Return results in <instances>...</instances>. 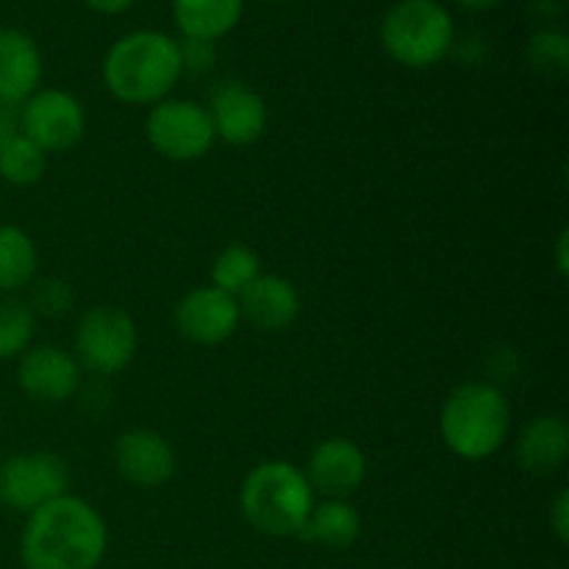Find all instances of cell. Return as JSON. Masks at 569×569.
I'll return each mask as SVG.
<instances>
[{"label": "cell", "mask_w": 569, "mask_h": 569, "mask_svg": "<svg viewBox=\"0 0 569 569\" xmlns=\"http://www.w3.org/2000/svg\"><path fill=\"white\" fill-rule=\"evenodd\" d=\"M109 550V526L89 500L61 495L31 511L22 528L26 569H98Z\"/></svg>", "instance_id": "1"}, {"label": "cell", "mask_w": 569, "mask_h": 569, "mask_svg": "<svg viewBox=\"0 0 569 569\" xmlns=\"http://www.w3.org/2000/svg\"><path fill=\"white\" fill-rule=\"evenodd\" d=\"M183 76L181 42L156 28L126 33L103 59V83L120 103L156 106Z\"/></svg>", "instance_id": "2"}, {"label": "cell", "mask_w": 569, "mask_h": 569, "mask_svg": "<svg viewBox=\"0 0 569 569\" xmlns=\"http://www.w3.org/2000/svg\"><path fill=\"white\" fill-rule=\"evenodd\" d=\"M315 503L317 495L303 467L287 459L256 465L239 489V509L248 526L272 539L300 537Z\"/></svg>", "instance_id": "3"}, {"label": "cell", "mask_w": 569, "mask_h": 569, "mask_svg": "<svg viewBox=\"0 0 569 569\" xmlns=\"http://www.w3.org/2000/svg\"><path fill=\"white\" fill-rule=\"evenodd\" d=\"M511 403L492 381H465L439 409V433L453 456L465 461L492 459L511 433Z\"/></svg>", "instance_id": "4"}, {"label": "cell", "mask_w": 569, "mask_h": 569, "mask_svg": "<svg viewBox=\"0 0 569 569\" xmlns=\"http://www.w3.org/2000/svg\"><path fill=\"white\" fill-rule=\"evenodd\" d=\"M378 39L392 61L409 70H428L450 56L456 22L439 0H398L383 11Z\"/></svg>", "instance_id": "5"}, {"label": "cell", "mask_w": 569, "mask_h": 569, "mask_svg": "<svg viewBox=\"0 0 569 569\" xmlns=\"http://www.w3.org/2000/svg\"><path fill=\"white\" fill-rule=\"evenodd\" d=\"M139 350V328L120 306H92L83 311L72 339V356L81 370L94 376H117Z\"/></svg>", "instance_id": "6"}, {"label": "cell", "mask_w": 569, "mask_h": 569, "mask_svg": "<svg viewBox=\"0 0 569 569\" xmlns=\"http://www.w3.org/2000/svg\"><path fill=\"white\" fill-rule=\"evenodd\" d=\"M144 137L156 153L178 164L206 159L217 142L209 109L187 98H164L150 106Z\"/></svg>", "instance_id": "7"}, {"label": "cell", "mask_w": 569, "mask_h": 569, "mask_svg": "<svg viewBox=\"0 0 569 569\" xmlns=\"http://www.w3.org/2000/svg\"><path fill=\"white\" fill-rule=\"evenodd\" d=\"M70 492V470L64 459L48 450L9 456L0 465V503L20 515L42 509Z\"/></svg>", "instance_id": "8"}, {"label": "cell", "mask_w": 569, "mask_h": 569, "mask_svg": "<svg viewBox=\"0 0 569 569\" xmlns=\"http://www.w3.org/2000/svg\"><path fill=\"white\" fill-rule=\"evenodd\" d=\"M20 133L44 153H70L87 137V109L67 89H37L20 106Z\"/></svg>", "instance_id": "9"}, {"label": "cell", "mask_w": 569, "mask_h": 569, "mask_svg": "<svg viewBox=\"0 0 569 569\" xmlns=\"http://www.w3.org/2000/svg\"><path fill=\"white\" fill-rule=\"evenodd\" d=\"M17 383L37 403H67L81 389V365L59 345H31L17 365Z\"/></svg>", "instance_id": "10"}, {"label": "cell", "mask_w": 569, "mask_h": 569, "mask_svg": "<svg viewBox=\"0 0 569 569\" xmlns=\"http://www.w3.org/2000/svg\"><path fill=\"white\" fill-rule=\"evenodd\" d=\"M206 109H209L217 139L233 144V148L259 142L270 126V111H267L264 98L242 81L220 83Z\"/></svg>", "instance_id": "11"}, {"label": "cell", "mask_w": 569, "mask_h": 569, "mask_svg": "<svg viewBox=\"0 0 569 569\" xmlns=\"http://www.w3.org/2000/svg\"><path fill=\"white\" fill-rule=\"evenodd\" d=\"M114 467L122 481L139 489H159L172 481L178 456L170 439L150 428H131L114 442Z\"/></svg>", "instance_id": "12"}, {"label": "cell", "mask_w": 569, "mask_h": 569, "mask_svg": "<svg viewBox=\"0 0 569 569\" xmlns=\"http://www.w3.org/2000/svg\"><path fill=\"white\" fill-rule=\"evenodd\" d=\"M242 315L231 295L217 287H198L176 303V328L183 339L194 345H222L237 333Z\"/></svg>", "instance_id": "13"}, {"label": "cell", "mask_w": 569, "mask_h": 569, "mask_svg": "<svg viewBox=\"0 0 569 569\" xmlns=\"http://www.w3.org/2000/svg\"><path fill=\"white\" fill-rule=\"evenodd\" d=\"M315 495L322 498H342L359 492V487L367 478V456L359 448V442L348 437L322 439L311 450L309 461L303 467Z\"/></svg>", "instance_id": "14"}, {"label": "cell", "mask_w": 569, "mask_h": 569, "mask_svg": "<svg viewBox=\"0 0 569 569\" xmlns=\"http://www.w3.org/2000/svg\"><path fill=\"white\" fill-rule=\"evenodd\" d=\"M42 50L22 28H0V103L20 109L42 83Z\"/></svg>", "instance_id": "15"}, {"label": "cell", "mask_w": 569, "mask_h": 569, "mask_svg": "<svg viewBox=\"0 0 569 569\" xmlns=\"http://www.w3.org/2000/svg\"><path fill=\"white\" fill-rule=\"evenodd\" d=\"M239 315L264 333L287 331L300 317V292L289 278L261 272L237 298Z\"/></svg>", "instance_id": "16"}, {"label": "cell", "mask_w": 569, "mask_h": 569, "mask_svg": "<svg viewBox=\"0 0 569 569\" xmlns=\"http://www.w3.org/2000/svg\"><path fill=\"white\" fill-rule=\"evenodd\" d=\"M517 465L531 476H553L569 459V426L561 415H537L515 442Z\"/></svg>", "instance_id": "17"}, {"label": "cell", "mask_w": 569, "mask_h": 569, "mask_svg": "<svg viewBox=\"0 0 569 569\" xmlns=\"http://www.w3.org/2000/svg\"><path fill=\"white\" fill-rule=\"evenodd\" d=\"M244 0H172V20L183 39L220 42L239 26Z\"/></svg>", "instance_id": "18"}, {"label": "cell", "mask_w": 569, "mask_h": 569, "mask_svg": "<svg viewBox=\"0 0 569 569\" xmlns=\"http://www.w3.org/2000/svg\"><path fill=\"white\" fill-rule=\"evenodd\" d=\"M361 528L365 522L350 500L326 498L322 503H315L300 537L328 550H348L359 542Z\"/></svg>", "instance_id": "19"}, {"label": "cell", "mask_w": 569, "mask_h": 569, "mask_svg": "<svg viewBox=\"0 0 569 569\" xmlns=\"http://www.w3.org/2000/svg\"><path fill=\"white\" fill-rule=\"evenodd\" d=\"M39 250L20 226H0V295H14L37 281Z\"/></svg>", "instance_id": "20"}, {"label": "cell", "mask_w": 569, "mask_h": 569, "mask_svg": "<svg viewBox=\"0 0 569 569\" xmlns=\"http://www.w3.org/2000/svg\"><path fill=\"white\" fill-rule=\"evenodd\" d=\"M261 276V256L242 242L222 248L211 261V287L239 298Z\"/></svg>", "instance_id": "21"}, {"label": "cell", "mask_w": 569, "mask_h": 569, "mask_svg": "<svg viewBox=\"0 0 569 569\" xmlns=\"http://www.w3.org/2000/svg\"><path fill=\"white\" fill-rule=\"evenodd\" d=\"M44 170H48V153L22 133L0 148V178L11 187H33L42 181Z\"/></svg>", "instance_id": "22"}, {"label": "cell", "mask_w": 569, "mask_h": 569, "mask_svg": "<svg viewBox=\"0 0 569 569\" xmlns=\"http://www.w3.org/2000/svg\"><path fill=\"white\" fill-rule=\"evenodd\" d=\"M37 317L26 300L0 298V361L20 359L33 345Z\"/></svg>", "instance_id": "23"}, {"label": "cell", "mask_w": 569, "mask_h": 569, "mask_svg": "<svg viewBox=\"0 0 569 569\" xmlns=\"http://www.w3.org/2000/svg\"><path fill=\"white\" fill-rule=\"evenodd\" d=\"M526 59L539 76L565 78L569 70V37L561 28H539L528 39Z\"/></svg>", "instance_id": "24"}, {"label": "cell", "mask_w": 569, "mask_h": 569, "mask_svg": "<svg viewBox=\"0 0 569 569\" xmlns=\"http://www.w3.org/2000/svg\"><path fill=\"white\" fill-rule=\"evenodd\" d=\"M72 303H76L72 287L67 281H61V278H42V281L31 283V300H28V309L33 311V317L59 320V317L70 315Z\"/></svg>", "instance_id": "25"}, {"label": "cell", "mask_w": 569, "mask_h": 569, "mask_svg": "<svg viewBox=\"0 0 569 569\" xmlns=\"http://www.w3.org/2000/svg\"><path fill=\"white\" fill-rule=\"evenodd\" d=\"M450 56L467 67H481L483 61L489 59V39L478 31L465 33V37H459V33H456Z\"/></svg>", "instance_id": "26"}, {"label": "cell", "mask_w": 569, "mask_h": 569, "mask_svg": "<svg viewBox=\"0 0 569 569\" xmlns=\"http://www.w3.org/2000/svg\"><path fill=\"white\" fill-rule=\"evenodd\" d=\"M183 72H209L217 61L214 42H200V39H183L181 42Z\"/></svg>", "instance_id": "27"}, {"label": "cell", "mask_w": 569, "mask_h": 569, "mask_svg": "<svg viewBox=\"0 0 569 569\" xmlns=\"http://www.w3.org/2000/svg\"><path fill=\"white\" fill-rule=\"evenodd\" d=\"M550 528H553L556 539H559L561 545L569 542V492L556 495L553 506H550Z\"/></svg>", "instance_id": "28"}, {"label": "cell", "mask_w": 569, "mask_h": 569, "mask_svg": "<svg viewBox=\"0 0 569 569\" xmlns=\"http://www.w3.org/2000/svg\"><path fill=\"white\" fill-rule=\"evenodd\" d=\"M20 133V109L0 103V148Z\"/></svg>", "instance_id": "29"}, {"label": "cell", "mask_w": 569, "mask_h": 569, "mask_svg": "<svg viewBox=\"0 0 569 569\" xmlns=\"http://www.w3.org/2000/svg\"><path fill=\"white\" fill-rule=\"evenodd\" d=\"M83 3H87L92 11H98V14L114 17V14H122V11L131 9L137 0H83Z\"/></svg>", "instance_id": "30"}, {"label": "cell", "mask_w": 569, "mask_h": 569, "mask_svg": "<svg viewBox=\"0 0 569 569\" xmlns=\"http://www.w3.org/2000/svg\"><path fill=\"white\" fill-rule=\"evenodd\" d=\"M533 11L542 20H559L567 11V0H533Z\"/></svg>", "instance_id": "31"}, {"label": "cell", "mask_w": 569, "mask_h": 569, "mask_svg": "<svg viewBox=\"0 0 569 569\" xmlns=\"http://www.w3.org/2000/svg\"><path fill=\"white\" fill-rule=\"evenodd\" d=\"M567 239H569V231L567 228H561L559 239H556V267H559V276L567 278L569 272V256H567Z\"/></svg>", "instance_id": "32"}, {"label": "cell", "mask_w": 569, "mask_h": 569, "mask_svg": "<svg viewBox=\"0 0 569 569\" xmlns=\"http://www.w3.org/2000/svg\"><path fill=\"white\" fill-rule=\"evenodd\" d=\"M450 3H456L465 11H492L498 6H503L506 0H450Z\"/></svg>", "instance_id": "33"}, {"label": "cell", "mask_w": 569, "mask_h": 569, "mask_svg": "<svg viewBox=\"0 0 569 569\" xmlns=\"http://www.w3.org/2000/svg\"><path fill=\"white\" fill-rule=\"evenodd\" d=\"M270 3H287V0H270Z\"/></svg>", "instance_id": "34"}]
</instances>
